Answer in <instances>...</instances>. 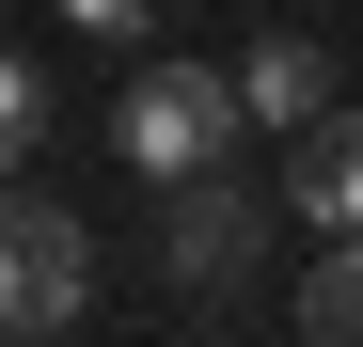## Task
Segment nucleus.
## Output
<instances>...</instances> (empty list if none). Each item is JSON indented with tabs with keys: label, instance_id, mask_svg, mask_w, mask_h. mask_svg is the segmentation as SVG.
Wrapping results in <instances>:
<instances>
[{
	"label": "nucleus",
	"instance_id": "f257e3e1",
	"mask_svg": "<svg viewBox=\"0 0 363 347\" xmlns=\"http://www.w3.org/2000/svg\"><path fill=\"white\" fill-rule=\"evenodd\" d=\"M79 300H95V237H79V205L32 190V174H0V347L64 331Z\"/></svg>",
	"mask_w": 363,
	"mask_h": 347
},
{
	"label": "nucleus",
	"instance_id": "f03ea898",
	"mask_svg": "<svg viewBox=\"0 0 363 347\" xmlns=\"http://www.w3.org/2000/svg\"><path fill=\"white\" fill-rule=\"evenodd\" d=\"M221 142H237V79H206V64H143L111 95V158L127 174H206Z\"/></svg>",
	"mask_w": 363,
	"mask_h": 347
},
{
	"label": "nucleus",
	"instance_id": "7ed1b4c3",
	"mask_svg": "<svg viewBox=\"0 0 363 347\" xmlns=\"http://www.w3.org/2000/svg\"><path fill=\"white\" fill-rule=\"evenodd\" d=\"M253 237H269V190H237L221 158L206 174H158V268L190 284V300H221V284L253 268Z\"/></svg>",
	"mask_w": 363,
	"mask_h": 347
},
{
	"label": "nucleus",
	"instance_id": "20e7f679",
	"mask_svg": "<svg viewBox=\"0 0 363 347\" xmlns=\"http://www.w3.org/2000/svg\"><path fill=\"white\" fill-rule=\"evenodd\" d=\"M284 221H316V237H363V110H347V95L300 127V158H284Z\"/></svg>",
	"mask_w": 363,
	"mask_h": 347
},
{
	"label": "nucleus",
	"instance_id": "39448f33",
	"mask_svg": "<svg viewBox=\"0 0 363 347\" xmlns=\"http://www.w3.org/2000/svg\"><path fill=\"white\" fill-rule=\"evenodd\" d=\"M316 110H332V47L316 32H253V64H237V127H316Z\"/></svg>",
	"mask_w": 363,
	"mask_h": 347
},
{
	"label": "nucleus",
	"instance_id": "423d86ee",
	"mask_svg": "<svg viewBox=\"0 0 363 347\" xmlns=\"http://www.w3.org/2000/svg\"><path fill=\"white\" fill-rule=\"evenodd\" d=\"M300 331H316V347H363V237H316V268H300Z\"/></svg>",
	"mask_w": 363,
	"mask_h": 347
},
{
	"label": "nucleus",
	"instance_id": "0eeeda50",
	"mask_svg": "<svg viewBox=\"0 0 363 347\" xmlns=\"http://www.w3.org/2000/svg\"><path fill=\"white\" fill-rule=\"evenodd\" d=\"M32 142H48V79L0 47V174H32Z\"/></svg>",
	"mask_w": 363,
	"mask_h": 347
},
{
	"label": "nucleus",
	"instance_id": "6e6552de",
	"mask_svg": "<svg viewBox=\"0 0 363 347\" xmlns=\"http://www.w3.org/2000/svg\"><path fill=\"white\" fill-rule=\"evenodd\" d=\"M64 32H95V47H127V32H158V0H64Z\"/></svg>",
	"mask_w": 363,
	"mask_h": 347
}]
</instances>
